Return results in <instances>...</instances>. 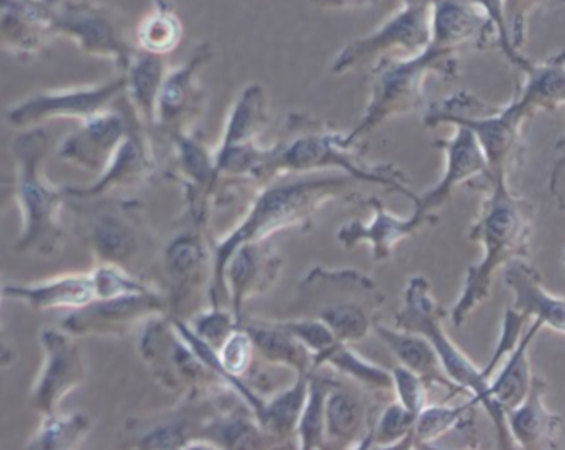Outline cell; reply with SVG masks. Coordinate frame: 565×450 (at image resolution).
<instances>
[{"label": "cell", "mask_w": 565, "mask_h": 450, "mask_svg": "<svg viewBox=\"0 0 565 450\" xmlns=\"http://www.w3.org/2000/svg\"><path fill=\"white\" fill-rule=\"evenodd\" d=\"M354 178L347 173L323 178L276 179L257 196L249 214L232 234L214 245V283L212 307H220V296H227L226 265L243 243L263 242L286 227L309 224L317 210L327 202L348 199Z\"/></svg>", "instance_id": "obj_1"}, {"label": "cell", "mask_w": 565, "mask_h": 450, "mask_svg": "<svg viewBox=\"0 0 565 450\" xmlns=\"http://www.w3.org/2000/svg\"><path fill=\"white\" fill-rule=\"evenodd\" d=\"M486 193L484 208L469 234L472 242L482 245L484 257L469 266L462 293L452 306L451 322L457 329L490 296L493 276L501 266L529 255L533 237V206L509 191L508 179H495Z\"/></svg>", "instance_id": "obj_2"}, {"label": "cell", "mask_w": 565, "mask_h": 450, "mask_svg": "<svg viewBox=\"0 0 565 450\" xmlns=\"http://www.w3.org/2000/svg\"><path fill=\"white\" fill-rule=\"evenodd\" d=\"M323 169H339L355 181L393 189L404 194L414 206L420 201V194L408 189L403 171L391 163L375 165L365 161L358 150V142H352L348 135L301 113H291L288 137L275 146V153L259 181L296 173H313Z\"/></svg>", "instance_id": "obj_3"}, {"label": "cell", "mask_w": 565, "mask_h": 450, "mask_svg": "<svg viewBox=\"0 0 565 450\" xmlns=\"http://www.w3.org/2000/svg\"><path fill=\"white\" fill-rule=\"evenodd\" d=\"M381 306L383 293L370 276L316 266L299 281L290 314L323 321L340 342L355 344L370 334Z\"/></svg>", "instance_id": "obj_4"}, {"label": "cell", "mask_w": 565, "mask_h": 450, "mask_svg": "<svg viewBox=\"0 0 565 450\" xmlns=\"http://www.w3.org/2000/svg\"><path fill=\"white\" fill-rule=\"evenodd\" d=\"M444 319V309L437 306L436 299L431 296L429 281L424 276L411 278L404 290L403 307L395 313L396 329L418 332L422 336L428 338L429 344L436 347L447 377L472 398H477L478 404L488 411L495 427L500 449H515L518 444H513L515 441L509 433L505 411H501L490 396L492 371L488 367L478 369L477 365L470 362L465 352L445 332Z\"/></svg>", "instance_id": "obj_5"}, {"label": "cell", "mask_w": 565, "mask_h": 450, "mask_svg": "<svg viewBox=\"0 0 565 450\" xmlns=\"http://www.w3.org/2000/svg\"><path fill=\"white\" fill-rule=\"evenodd\" d=\"M429 74L455 81L459 76V53L429 41L428 47L418 55L380 58L370 74V101L348 138L360 142L388 119L418 109Z\"/></svg>", "instance_id": "obj_6"}, {"label": "cell", "mask_w": 565, "mask_h": 450, "mask_svg": "<svg viewBox=\"0 0 565 450\" xmlns=\"http://www.w3.org/2000/svg\"><path fill=\"white\" fill-rule=\"evenodd\" d=\"M49 142L47 130L41 127L25 129L12 142V156L17 161V199L24 225V232L14 245L17 253H40L51 257L57 253L63 239L58 212L66 191L49 185L43 178Z\"/></svg>", "instance_id": "obj_7"}, {"label": "cell", "mask_w": 565, "mask_h": 450, "mask_svg": "<svg viewBox=\"0 0 565 450\" xmlns=\"http://www.w3.org/2000/svg\"><path fill=\"white\" fill-rule=\"evenodd\" d=\"M526 121L529 117L521 111L515 99H511L505 107H495L467 89L434 101L424 115V125L429 129H436L439 125H460L472 130L488 158L493 181L508 179L513 163L519 160Z\"/></svg>", "instance_id": "obj_8"}, {"label": "cell", "mask_w": 565, "mask_h": 450, "mask_svg": "<svg viewBox=\"0 0 565 450\" xmlns=\"http://www.w3.org/2000/svg\"><path fill=\"white\" fill-rule=\"evenodd\" d=\"M49 18L55 35L73 40L86 55L107 58L127 71L138 53L121 12L99 0H49Z\"/></svg>", "instance_id": "obj_9"}, {"label": "cell", "mask_w": 565, "mask_h": 450, "mask_svg": "<svg viewBox=\"0 0 565 450\" xmlns=\"http://www.w3.org/2000/svg\"><path fill=\"white\" fill-rule=\"evenodd\" d=\"M431 41V2L403 4L387 22L348 43L332 61V74H344L383 56H413Z\"/></svg>", "instance_id": "obj_10"}, {"label": "cell", "mask_w": 565, "mask_h": 450, "mask_svg": "<svg viewBox=\"0 0 565 450\" xmlns=\"http://www.w3.org/2000/svg\"><path fill=\"white\" fill-rule=\"evenodd\" d=\"M127 88V78L121 74L115 81L78 86V88L45 89L25 97L7 111V121L17 129H33L51 119H78L86 121L97 113L114 107Z\"/></svg>", "instance_id": "obj_11"}, {"label": "cell", "mask_w": 565, "mask_h": 450, "mask_svg": "<svg viewBox=\"0 0 565 450\" xmlns=\"http://www.w3.org/2000/svg\"><path fill=\"white\" fill-rule=\"evenodd\" d=\"M138 350L146 365H150L160 381H166L168 385L196 390L206 381L220 383L209 365L202 362L201 355L179 332L173 319L148 322Z\"/></svg>", "instance_id": "obj_12"}, {"label": "cell", "mask_w": 565, "mask_h": 450, "mask_svg": "<svg viewBox=\"0 0 565 450\" xmlns=\"http://www.w3.org/2000/svg\"><path fill=\"white\" fill-rule=\"evenodd\" d=\"M137 119L129 99L122 96L114 107L82 121L81 127L58 146V158L88 171L104 173Z\"/></svg>", "instance_id": "obj_13"}, {"label": "cell", "mask_w": 565, "mask_h": 450, "mask_svg": "<svg viewBox=\"0 0 565 450\" xmlns=\"http://www.w3.org/2000/svg\"><path fill=\"white\" fill-rule=\"evenodd\" d=\"M41 346L45 352V365L33 388L32 404L35 410L47 416L57 411L66 394L73 393L86 381V363L73 342V334L66 330H41Z\"/></svg>", "instance_id": "obj_14"}, {"label": "cell", "mask_w": 565, "mask_h": 450, "mask_svg": "<svg viewBox=\"0 0 565 450\" xmlns=\"http://www.w3.org/2000/svg\"><path fill=\"white\" fill-rule=\"evenodd\" d=\"M212 61L211 43H201L183 65L170 71L158 97L156 129L168 137L183 132L199 117L204 107V89L201 88L202 68Z\"/></svg>", "instance_id": "obj_15"}, {"label": "cell", "mask_w": 565, "mask_h": 450, "mask_svg": "<svg viewBox=\"0 0 565 450\" xmlns=\"http://www.w3.org/2000/svg\"><path fill=\"white\" fill-rule=\"evenodd\" d=\"M437 148L445 152V175L428 193L420 194V201L414 210L431 214L441 204L451 199L455 189L460 185L472 186V181L482 179L486 191L492 186L493 175L482 146L477 135L467 127H455L452 137L447 140H437Z\"/></svg>", "instance_id": "obj_16"}, {"label": "cell", "mask_w": 565, "mask_h": 450, "mask_svg": "<svg viewBox=\"0 0 565 450\" xmlns=\"http://www.w3.org/2000/svg\"><path fill=\"white\" fill-rule=\"evenodd\" d=\"M168 311V303L156 291H140L119 298L96 299L89 306L74 309L63 322L73 336L82 334H122L138 321L153 319Z\"/></svg>", "instance_id": "obj_17"}, {"label": "cell", "mask_w": 565, "mask_h": 450, "mask_svg": "<svg viewBox=\"0 0 565 450\" xmlns=\"http://www.w3.org/2000/svg\"><path fill=\"white\" fill-rule=\"evenodd\" d=\"M367 206L373 212L372 222L370 224H364L360 219L348 222L340 227L337 239L344 249H354L360 243H367L372 247L375 262H383L393 257L396 245L416 234L424 225H436L439 222L436 214H424L418 210H414L411 217L393 216L377 199H370Z\"/></svg>", "instance_id": "obj_18"}, {"label": "cell", "mask_w": 565, "mask_h": 450, "mask_svg": "<svg viewBox=\"0 0 565 450\" xmlns=\"http://www.w3.org/2000/svg\"><path fill=\"white\" fill-rule=\"evenodd\" d=\"M163 268L170 280V306L173 309H183L209 281L211 286L214 283V257L202 242L201 225H194V229L179 235L168 245Z\"/></svg>", "instance_id": "obj_19"}, {"label": "cell", "mask_w": 565, "mask_h": 450, "mask_svg": "<svg viewBox=\"0 0 565 450\" xmlns=\"http://www.w3.org/2000/svg\"><path fill=\"white\" fill-rule=\"evenodd\" d=\"M498 43V30L475 0H431V43L460 53Z\"/></svg>", "instance_id": "obj_20"}, {"label": "cell", "mask_w": 565, "mask_h": 450, "mask_svg": "<svg viewBox=\"0 0 565 450\" xmlns=\"http://www.w3.org/2000/svg\"><path fill=\"white\" fill-rule=\"evenodd\" d=\"M280 265L282 262L268 239L243 243L227 260L226 286L230 306L239 324L243 322L245 301L267 291L275 283L280 274Z\"/></svg>", "instance_id": "obj_21"}, {"label": "cell", "mask_w": 565, "mask_h": 450, "mask_svg": "<svg viewBox=\"0 0 565 450\" xmlns=\"http://www.w3.org/2000/svg\"><path fill=\"white\" fill-rule=\"evenodd\" d=\"M142 122L135 121L129 135L125 137L114 158L109 161L106 171L102 173L99 181L86 189H65L68 196L74 199H102L104 194L111 193L121 186H132L150 178L156 169L152 144Z\"/></svg>", "instance_id": "obj_22"}, {"label": "cell", "mask_w": 565, "mask_h": 450, "mask_svg": "<svg viewBox=\"0 0 565 450\" xmlns=\"http://www.w3.org/2000/svg\"><path fill=\"white\" fill-rule=\"evenodd\" d=\"M2 47L18 58H33L55 38L49 0H0Z\"/></svg>", "instance_id": "obj_23"}, {"label": "cell", "mask_w": 565, "mask_h": 450, "mask_svg": "<svg viewBox=\"0 0 565 450\" xmlns=\"http://www.w3.org/2000/svg\"><path fill=\"white\" fill-rule=\"evenodd\" d=\"M546 383L534 375L525 400L505 414L509 433L519 449H557V439L564 429V419L550 411L544 403Z\"/></svg>", "instance_id": "obj_24"}, {"label": "cell", "mask_w": 565, "mask_h": 450, "mask_svg": "<svg viewBox=\"0 0 565 450\" xmlns=\"http://www.w3.org/2000/svg\"><path fill=\"white\" fill-rule=\"evenodd\" d=\"M503 280L513 291V307L529 319L541 321L544 326L565 334V298L548 293L542 286L541 276L525 260H513L505 266Z\"/></svg>", "instance_id": "obj_25"}, {"label": "cell", "mask_w": 565, "mask_h": 450, "mask_svg": "<svg viewBox=\"0 0 565 450\" xmlns=\"http://www.w3.org/2000/svg\"><path fill=\"white\" fill-rule=\"evenodd\" d=\"M86 239L106 265L129 266L140 250L137 225L125 210L97 208L86 219Z\"/></svg>", "instance_id": "obj_26"}, {"label": "cell", "mask_w": 565, "mask_h": 450, "mask_svg": "<svg viewBox=\"0 0 565 450\" xmlns=\"http://www.w3.org/2000/svg\"><path fill=\"white\" fill-rule=\"evenodd\" d=\"M373 330L380 340H383V344L395 354L398 363L406 369L414 371L416 375H420L429 386H444L445 390L449 393V398L465 393L459 385H455L451 378L447 377L436 347L429 344L428 338L422 336L418 332L388 329L380 321L373 324Z\"/></svg>", "instance_id": "obj_27"}, {"label": "cell", "mask_w": 565, "mask_h": 450, "mask_svg": "<svg viewBox=\"0 0 565 450\" xmlns=\"http://www.w3.org/2000/svg\"><path fill=\"white\" fill-rule=\"evenodd\" d=\"M2 296L24 301L35 311L47 309H81L96 301V283L92 274H74L43 283H4Z\"/></svg>", "instance_id": "obj_28"}, {"label": "cell", "mask_w": 565, "mask_h": 450, "mask_svg": "<svg viewBox=\"0 0 565 450\" xmlns=\"http://www.w3.org/2000/svg\"><path fill=\"white\" fill-rule=\"evenodd\" d=\"M521 74L525 76L519 86L515 104L531 119L534 113L554 111L565 104V51L548 56L542 63L529 61Z\"/></svg>", "instance_id": "obj_29"}, {"label": "cell", "mask_w": 565, "mask_h": 450, "mask_svg": "<svg viewBox=\"0 0 565 450\" xmlns=\"http://www.w3.org/2000/svg\"><path fill=\"white\" fill-rule=\"evenodd\" d=\"M121 74L127 78L125 97L137 113L138 121L142 122L146 129H156L158 97L168 76L166 56L138 49L127 71Z\"/></svg>", "instance_id": "obj_30"}, {"label": "cell", "mask_w": 565, "mask_h": 450, "mask_svg": "<svg viewBox=\"0 0 565 450\" xmlns=\"http://www.w3.org/2000/svg\"><path fill=\"white\" fill-rule=\"evenodd\" d=\"M170 140L175 150L179 171L186 178L191 217L194 224H202V216H204L202 196L211 194L212 186L218 181L216 160H212L211 152L189 130L171 135Z\"/></svg>", "instance_id": "obj_31"}, {"label": "cell", "mask_w": 565, "mask_h": 450, "mask_svg": "<svg viewBox=\"0 0 565 450\" xmlns=\"http://www.w3.org/2000/svg\"><path fill=\"white\" fill-rule=\"evenodd\" d=\"M249 332L257 354L263 355L273 365L290 367L296 375L316 371L313 352L296 334L284 326L282 322H242Z\"/></svg>", "instance_id": "obj_32"}, {"label": "cell", "mask_w": 565, "mask_h": 450, "mask_svg": "<svg viewBox=\"0 0 565 450\" xmlns=\"http://www.w3.org/2000/svg\"><path fill=\"white\" fill-rule=\"evenodd\" d=\"M542 326L544 324L534 319L531 329L526 330L525 336L519 338L515 347L509 352L508 362L503 363L500 375L490 383V396H492L493 404L505 414L523 403L526 394L531 390L534 375L531 371V362H529V347L533 344L536 334L541 332Z\"/></svg>", "instance_id": "obj_33"}, {"label": "cell", "mask_w": 565, "mask_h": 450, "mask_svg": "<svg viewBox=\"0 0 565 450\" xmlns=\"http://www.w3.org/2000/svg\"><path fill=\"white\" fill-rule=\"evenodd\" d=\"M270 122L267 94L260 84L243 88L232 111L227 115L226 129L220 148L259 144V137Z\"/></svg>", "instance_id": "obj_34"}, {"label": "cell", "mask_w": 565, "mask_h": 450, "mask_svg": "<svg viewBox=\"0 0 565 450\" xmlns=\"http://www.w3.org/2000/svg\"><path fill=\"white\" fill-rule=\"evenodd\" d=\"M480 406L477 398H470L469 403L460 406H447V404H436V406H424L420 414L414 421L413 433L403 442L401 449H428L431 442L441 439L444 435L459 429H472L475 419L472 411Z\"/></svg>", "instance_id": "obj_35"}, {"label": "cell", "mask_w": 565, "mask_h": 450, "mask_svg": "<svg viewBox=\"0 0 565 450\" xmlns=\"http://www.w3.org/2000/svg\"><path fill=\"white\" fill-rule=\"evenodd\" d=\"M267 437L253 411H222L216 418L202 421L194 442H214L220 449H257Z\"/></svg>", "instance_id": "obj_36"}, {"label": "cell", "mask_w": 565, "mask_h": 450, "mask_svg": "<svg viewBox=\"0 0 565 450\" xmlns=\"http://www.w3.org/2000/svg\"><path fill=\"white\" fill-rule=\"evenodd\" d=\"M309 375L311 373H299L290 388L276 394L270 403H265L259 424L270 439L290 441L291 437H296L298 441L299 421L303 416L307 394H309Z\"/></svg>", "instance_id": "obj_37"}, {"label": "cell", "mask_w": 565, "mask_h": 450, "mask_svg": "<svg viewBox=\"0 0 565 450\" xmlns=\"http://www.w3.org/2000/svg\"><path fill=\"white\" fill-rule=\"evenodd\" d=\"M370 426V414L365 411L362 403L348 393L344 383L332 388L327 398V410H324V435L327 441L339 442L348 447L355 442L362 433H367Z\"/></svg>", "instance_id": "obj_38"}, {"label": "cell", "mask_w": 565, "mask_h": 450, "mask_svg": "<svg viewBox=\"0 0 565 450\" xmlns=\"http://www.w3.org/2000/svg\"><path fill=\"white\" fill-rule=\"evenodd\" d=\"M181 38L183 24L179 20L175 7L170 0H152L150 14L142 18L135 33L138 49L166 56L178 47Z\"/></svg>", "instance_id": "obj_39"}, {"label": "cell", "mask_w": 565, "mask_h": 450, "mask_svg": "<svg viewBox=\"0 0 565 450\" xmlns=\"http://www.w3.org/2000/svg\"><path fill=\"white\" fill-rule=\"evenodd\" d=\"M321 365H331L348 378H354L355 383L370 388V390H393V373L381 369L375 363L367 362L362 355L355 354L347 342L337 340L332 346L316 355V369Z\"/></svg>", "instance_id": "obj_40"}, {"label": "cell", "mask_w": 565, "mask_h": 450, "mask_svg": "<svg viewBox=\"0 0 565 450\" xmlns=\"http://www.w3.org/2000/svg\"><path fill=\"white\" fill-rule=\"evenodd\" d=\"M416 414L404 404L391 403L370 414L367 433L358 449H401L413 433Z\"/></svg>", "instance_id": "obj_41"}, {"label": "cell", "mask_w": 565, "mask_h": 450, "mask_svg": "<svg viewBox=\"0 0 565 450\" xmlns=\"http://www.w3.org/2000/svg\"><path fill=\"white\" fill-rule=\"evenodd\" d=\"M340 381L331 377L317 375L311 371L309 375V394H307L306 408L298 427L299 449L316 450L324 449L327 435H324V410H327V398Z\"/></svg>", "instance_id": "obj_42"}, {"label": "cell", "mask_w": 565, "mask_h": 450, "mask_svg": "<svg viewBox=\"0 0 565 450\" xmlns=\"http://www.w3.org/2000/svg\"><path fill=\"white\" fill-rule=\"evenodd\" d=\"M88 429L89 419L82 414H73V416H57V411L47 414V416H43L40 431L35 435V439L28 444V449H73L74 444L88 433Z\"/></svg>", "instance_id": "obj_43"}, {"label": "cell", "mask_w": 565, "mask_h": 450, "mask_svg": "<svg viewBox=\"0 0 565 450\" xmlns=\"http://www.w3.org/2000/svg\"><path fill=\"white\" fill-rule=\"evenodd\" d=\"M202 421H191L186 418H170L163 424L152 426L142 437H138L140 449H189L196 441L199 427Z\"/></svg>", "instance_id": "obj_44"}, {"label": "cell", "mask_w": 565, "mask_h": 450, "mask_svg": "<svg viewBox=\"0 0 565 450\" xmlns=\"http://www.w3.org/2000/svg\"><path fill=\"white\" fill-rule=\"evenodd\" d=\"M257 347L249 332L242 324L227 338L226 344L220 347L218 357L222 367L235 378H242L253 367Z\"/></svg>", "instance_id": "obj_45"}, {"label": "cell", "mask_w": 565, "mask_h": 450, "mask_svg": "<svg viewBox=\"0 0 565 450\" xmlns=\"http://www.w3.org/2000/svg\"><path fill=\"white\" fill-rule=\"evenodd\" d=\"M239 326L234 313L222 311L220 307H212L209 313H202L194 319L193 330L196 336L204 340L209 346L218 352L220 347L226 344L227 338Z\"/></svg>", "instance_id": "obj_46"}, {"label": "cell", "mask_w": 565, "mask_h": 450, "mask_svg": "<svg viewBox=\"0 0 565 450\" xmlns=\"http://www.w3.org/2000/svg\"><path fill=\"white\" fill-rule=\"evenodd\" d=\"M94 283H96L97 299L119 298V296H129V293H140L148 291L145 283L135 280L132 276L122 270V266L104 265L96 268Z\"/></svg>", "instance_id": "obj_47"}, {"label": "cell", "mask_w": 565, "mask_h": 450, "mask_svg": "<svg viewBox=\"0 0 565 450\" xmlns=\"http://www.w3.org/2000/svg\"><path fill=\"white\" fill-rule=\"evenodd\" d=\"M393 373V390L398 396V403L404 404L408 410L416 416L420 414L424 406H428V393L431 386L416 375L414 371L406 369L404 365H396Z\"/></svg>", "instance_id": "obj_48"}, {"label": "cell", "mask_w": 565, "mask_h": 450, "mask_svg": "<svg viewBox=\"0 0 565 450\" xmlns=\"http://www.w3.org/2000/svg\"><path fill=\"white\" fill-rule=\"evenodd\" d=\"M546 2H559L565 7V0H503V14H505L509 41L518 51H521V47L525 45L529 18H531L534 10L542 7V4H546Z\"/></svg>", "instance_id": "obj_49"}, {"label": "cell", "mask_w": 565, "mask_h": 450, "mask_svg": "<svg viewBox=\"0 0 565 450\" xmlns=\"http://www.w3.org/2000/svg\"><path fill=\"white\" fill-rule=\"evenodd\" d=\"M475 2H477L480 9L484 10L486 14L492 20L493 25H495V30H498V47L501 49L503 56L518 71H521L529 63V58L521 51L513 47L511 41H509L505 14H503V0H475Z\"/></svg>", "instance_id": "obj_50"}, {"label": "cell", "mask_w": 565, "mask_h": 450, "mask_svg": "<svg viewBox=\"0 0 565 450\" xmlns=\"http://www.w3.org/2000/svg\"><path fill=\"white\" fill-rule=\"evenodd\" d=\"M557 150H564L565 144L559 146ZM550 193L556 196L557 204L565 208V153L562 160L557 161L556 168L552 171V178H550Z\"/></svg>", "instance_id": "obj_51"}, {"label": "cell", "mask_w": 565, "mask_h": 450, "mask_svg": "<svg viewBox=\"0 0 565 450\" xmlns=\"http://www.w3.org/2000/svg\"><path fill=\"white\" fill-rule=\"evenodd\" d=\"M319 9L327 10H348V9H367L375 7L380 0H311Z\"/></svg>", "instance_id": "obj_52"}, {"label": "cell", "mask_w": 565, "mask_h": 450, "mask_svg": "<svg viewBox=\"0 0 565 450\" xmlns=\"http://www.w3.org/2000/svg\"><path fill=\"white\" fill-rule=\"evenodd\" d=\"M424 2H431V0H403V4H424Z\"/></svg>", "instance_id": "obj_53"}, {"label": "cell", "mask_w": 565, "mask_h": 450, "mask_svg": "<svg viewBox=\"0 0 565 450\" xmlns=\"http://www.w3.org/2000/svg\"><path fill=\"white\" fill-rule=\"evenodd\" d=\"M564 144H565V135H564V137L559 138V140H557L556 148H559V146H564Z\"/></svg>", "instance_id": "obj_54"}]
</instances>
